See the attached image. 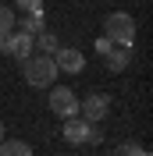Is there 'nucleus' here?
<instances>
[{"instance_id":"obj_5","label":"nucleus","mask_w":153,"mask_h":156,"mask_svg":"<svg viewBox=\"0 0 153 156\" xmlns=\"http://www.w3.org/2000/svg\"><path fill=\"white\" fill-rule=\"evenodd\" d=\"M54 64H57V71L78 75V71L86 68V57H82V53H78L75 46H57V53H54Z\"/></svg>"},{"instance_id":"obj_14","label":"nucleus","mask_w":153,"mask_h":156,"mask_svg":"<svg viewBox=\"0 0 153 156\" xmlns=\"http://www.w3.org/2000/svg\"><path fill=\"white\" fill-rule=\"evenodd\" d=\"M18 11H43V0H14Z\"/></svg>"},{"instance_id":"obj_3","label":"nucleus","mask_w":153,"mask_h":156,"mask_svg":"<svg viewBox=\"0 0 153 156\" xmlns=\"http://www.w3.org/2000/svg\"><path fill=\"white\" fill-rule=\"evenodd\" d=\"M110 114V96L107 92H89L86 99H78V117H86L89 124H100Z\"/></svg>"},{"instance_id":"obj_8","label":"nucleus","mask_w":153,"mask_h":156,"mask_svg":"<svg viewBox=\"0 0 153 156\" xmlns=\"http://www.w3.org/2000/svg\"><path fill=\"white\" fill-rule=\"evenodd\" d=\"M14 29L25 32V36H39V32L47 29V21H43V11H25L18 21H14Z\"/></svg>"},{"instance_id":"obj_10","label":"nucleus","mask_w":153,"mask_h":156,"mask_svg":"<svg viewBox=\"0 0 153 156\" xmlns=\"http://www.w3.org/2000/svg\"><path fill=\"white\" fill-rule=\"evenodd\" d=\"M0 156H32V146L21 138H4L0 142Z\"/></svg>"},{"instance_id":"obj_2","label":"nucleus","mask_w":153,"mask_h":156,"mask_svg":"<svg viewBox=\"0 0 153 156\" xmlns=\"http://www.w3.org/2000/svg\"><path fill=\"white\" fill-rule=\"evenodd\" d=\"M103 32L110 43H118V46H132L135 43V18L132 14H125V11H110L103 21Z\"/></svg>"},{"instance_id":"obj_9","label":"nucleus","mask_w":153,"mask_h":156,"mask_svg":"<svg viewBox=\"0 0 153 156\" xmlns=\"http://www.w3.org/2000/svg\"><path fill=\"white\" fill-rule=\"evenodd\" d=\"M57 36H54V32H39V36H32V50H36V53H50V57H54V53H57Z\"/></svg>"},{"instance_id":"obj_12","label":"nucleus","mask_w":153,"mask_h":156,"mask_svg":"<svg viewBox=\"0 0 153 156\" xmlns=\"http://www.w3.org/2000/svg\"><path fill=\"white\" fill-rule=\"evenodd\" d=\"M110 156H150V153H146L143 146H135V142H121V146H118Z\"/></svg>"},{"instance_id":"obj_15","label":"nucleus","mask_w":153,"mask_h":156,"mask_svg":"<svg viewBox=\"0 0 153 156\" xmlns=\"http://www.w3.org/2000/svg\"><path fill=\"white\" fill-rule=\"evenodd\" d=\"M110 46H114V43H110L107 36H100V39H96V53H100V57H103V53H107Z\"/></svg>"},{"instance_id":"obj_4","label":"nucleus","mask_w":153,"mask_h":156,"mask_svg":"<svg viewBox=\"0 0 153 156\" xmlns=\"http://www.w3.org/2000/svg\"><path fill=\"white\" fill-rule=\"evenodd\" d=\"M50 114H57V117H75L78 114V99H75V92H71V89L68 85H50Z\"/></svg>"},{"instance_id":"obj_7","label":"nucleus","mask_w":153,"mask_h":156,"mask_svg":"<svg viewBox=\"0 0 153 156\" xmlns=\"http://www.w3.org/2000/svg\"><path fill=\"white\" fill-rule=\"evenodd\" d=\"M86 135H89V121L86 117H68L64 121V138L71 142V146H86Z\"/></svg>"},{"instance_id":"obj_17","label":"nucleus","mask_w":153,"mask_h":156,"mask_svg":"<svg viewBox=\"0 0 153 156\" xmlns=\"http://www.w3.org/2000/svg\"><path fill=\"white\" fill-rule=\"evenodd\" d=\"M0 4H4V0H0Z\"/></svg>"},{"instance_id":"obj_1","label":"nucleus","mask_w":153,"mask_h":156,"mask_svg":"<svg viewBox=\"0 0 153 156\" xmlns=\"http://www.w3.org/2000/svg\"><path fill=\"white\" fill-rule=\"evenodd\" d=\"M21 71H25V82H29L32 89H50L57 82V75H61L50 53H32V57H25L21 60Z\"/></svg>"},{"instance_id":"obj_13","label":"nucleus","mask_w":153,"mask_h":156,"mask_svg":"<svg viewBox=\"0 0 153 156\" xmlns=\"http://www.w3.org/2000/svg\"><path fill=\"white\" fill-rule=\"evenodd\" d=\"M103 142V131H100V124H89V135H86V146H100Z\"/></svg>"},{"instance_id":"obj_16","label":"nucleus","mask_w":153,"mask_h":156,"mask_svg":"<svg viewBox=\"0 0 153 156\" xmlns=\"http://www.w3.org/2000/svg\"><path fill=\"white\" fill-rule=\"evenodd\" d=\"M4 138H7V135H4V121H0V142H4Z\"/></svg>"},{"instance_id":"obj_6","label":"nucleus","mask_w":153,"mask_h":156,"mask_svg":"<svg viewBox=\"0 0 153 156\" xmlns=\"http://www.w3.org/2000/svg\"><path fill=\"white\" fill-rule=\"evenodd\" d=\"M128 60H132V46H110L103 53V64L110 75H121L125 68H128Z\"/></svg>"},{"instance_id":"obj_11","label":"nucleus","mask_w":153,"mask_h":156,"mask_svg":"<svg viewBox=\"0 0 153 156\" xmlns=\"http://www.w3.org/2000/svg\"><path fill=\"white\" fill-rule=\"evenodd\" d=\"M14 21H18V11L0 4V32H11V29H14Z\"/></svg>"}]
</instances>
